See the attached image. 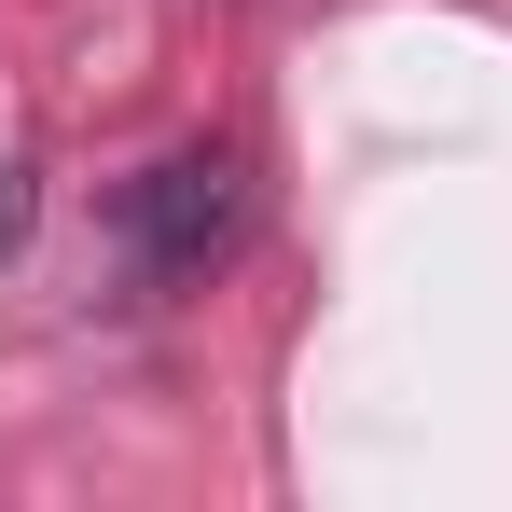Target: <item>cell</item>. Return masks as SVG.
Instances as JSON below:
<instances>
[{"label":"cell","instance_id":"cell-1","mask_svg":"<svg viewBox=\"0 0 512 512\" xmlns=\"http://www.w3.org/2000/svg\"><path fill=\"white\" fill-rule=\"evenodd\" d=\"M236 208H250L236 153H222V139H194V153H167V167L125 180V263H139L153 291H194L208 263L236 250Z\"/></svg>","mask_w":512,"mask_h":512}]
</instances>
